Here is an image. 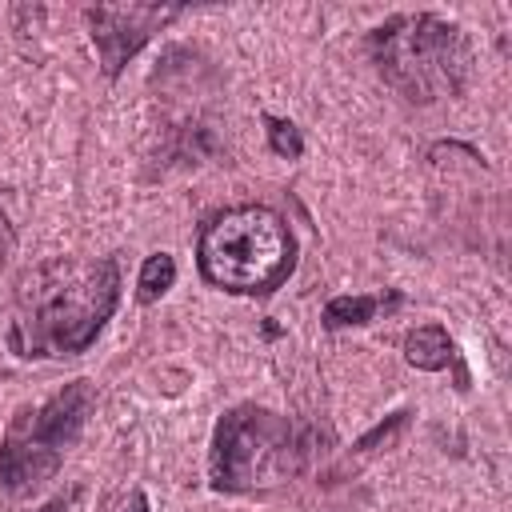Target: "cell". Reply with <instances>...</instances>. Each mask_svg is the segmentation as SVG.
Here are the masks:
<instances>
[{"mask_svg":"<svg viewBox=\"0 0 512 512\" xmlns=\"http://www.w3.org/2000/svg\"><path fill=\"white\" fill-rule=\"evenodd\" d=\"M116 260H52L20 288L16 340L24 356H72L96 340L116 308Z\"/></svg>","mask_w":512,"mask_h":512,"instance_id":"6da1fadb","label":"cell"},{"mask_svg":"<svg viewBox=\"0 0 512 512\" xmlns=\"http://www.w3.org/2000/svg\"><path fill=\"white\" fill-rule=\"evenodd\" d=\"M200 272L224 292H272L296 264V240L280 212L240 204L212 216L200 232Z\"/></svg>","mask_w":512,"mask_h":512,"instance_id":"7a4b0ae2","label":"cell"},{"mask_svg":"<svg viewBox=\"0 0 512 512\" xmlns=\"http://www.w3.org/2000/svg\"><path fill=\"white\" fill-rule=\"evenodd\" d=\"M372 52H376L384 80L420 104L460 92L468 76V44L460 28L428 12L396 16L384 28H376Z\"/></svg>","mask_w":512,"mask_h":512,"instance_id":"3957f363","label":"cell"},{"mask_svg":"<svg viewBox=\"0 0 512 512\" xmlns=\"http://www.w3.org/2000/svg\"><path fill=\"white\" fill-rule=\"evenodd\" d=\"M296 472V440L288 420L268 408H232L216 424L212 440V484L228 492H248L276 484Z\"/></svg>","mask_w":512,"mask_h":512,"instance_id":"277c9868","label":"cell"},{"mask_svg":"<svg viewBox=\"0 0 512 512\" xmlns=\"http://www.w3.org/2000/svg\"><path fill=\"white\" fill-rule=\"evenodd\" d=\"M172 16L176 8H92L88 20H92V40L100 48L104 72L116 76L120 64Z\"/></svg>","mask_w":512,"mask_h":512,"instance_id":"5b68a950","label":"cell"},{"mask_svg":"<svg viewBox=\"0 0 512 512\" xmlns=\"http://www.w3.org/2000/svg\"><path fill=\"white\" fill-rule=\"evenodd\" d=\"M404 356H408V364H416L424 372H436L452 360V340H448L444 328L428 324V328H416V332L404 336Z\"/></svg>","mask_w":512,"mask_h":512,"instance_id":"8992f818","label":"cell"},{"mask_svg":"<svg viewBox=\"0 0 512 512\" xmlns=\"http://www.w3.org/2000/svg\"><path fill=\"white\" fill-rule=\"evenodd\" d=\"M172 280H176V264H172V256H164V252L148 256L144 268H140V300H144V304L160 300V296L172 288Z\"/></svg>","mask_w":512,"mask_h":512,"instance_id":"52a82bcc","label":"cell"},{"mask_svg":"<svg viewBox=\"0 0 512 512\" xmlns=\"http://www.w3.org/2000/svg\"><path fill=\"white\" fill-rule=\"evenodd\" d=\"M376 296H336L328 308H324V324L328 328H344V324H368L372 312H376Z\"/></svg>","mask_w":512,"mask_h":512,"instance_id":"ba28073f","label":"cell"},{"mask_svg":"<svg viewBox=\"0 0 512 512\" xmlns=\"http://www.w3.org/2000/svg\"><path fill=\"white\" fill-rule=\"evenodd\" d=\"M268 136H272V148L280 152V156H300V136H296V128L288 124V120H268Z\"/></svg>","mask_w":512,"mask_h":512,"instance_id":"9c48e42d","label":"cell"},{"mask_svg":"<svg viewBox=\"0 0 512 512\" xmlns=\"http://www.w3.org/2000/svg\"><path fill=\"white\" fill-rule=\"evenodd\" d=\"M116 512H148V504H144V496H140V492H128V496L116 504Z\"/></svg>","mask_w":512,"mask_h":512,"instance_id":"30bf717a","label":"cell"}]
</instances>
